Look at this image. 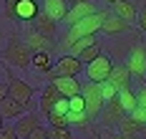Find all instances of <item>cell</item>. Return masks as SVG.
Listing matches in <instances>:
<instances>
[{
  "instance_id": "f546056e",
  "label": "cell",
  "mask_w": 146,
  "mask_h": 139,
  "mask_svg": "<svg viewBox=\"0 0 146 139\" xmlns=\"http://www.w3.org/2000/svg\"><path fill=\"white\" fill-rule=\"evenodd\" d=\"M68 104H71V111H86L83 96H73V99H68Z\"/></svg>"
},
{
  "instance_id": "7c38bea8",
  "label": "cell",
  "mask_w": 146,
  "mask_h": 139,
  "mask_svg": "<svg viewBox=\"0 0 146 139\" xmlns=\"http://www.w3.org/2000/svg\"><path fill=\"white\" fill-rule=\"evenodd\" d=\"M38 13H40V8H38V3H35V0H20V3L15 5L10 20H30V23H33Z\"/></svg>"
},
{
  "instance_id": "d6a6232c",
  "label": "cell",
  "mask_w": 146,
  "mask_h": 139,
  "mask_svg": "<svg viewBox=\"0 0 146 139\" xmlns=\"http://www.w3.org/2000/svg\"><path fill=\"white\" fill-rule=\"evenodd\" d=\"M136 23H139V28H141V33H146V5L139 10V18H136Z\"/></svg>"
},
{
  "instance_id": "7402d4cb",
  "label": "cell",
  "mask_w": 146,
  "mask_h": 139,
  "mask_svg": "<svg viewBox=\"0 0 146 139\" xmlns=\"http://www.w3.org/2000/svg\"><path fill=\"white\" fill-rule=\"evenodd\" d=\"M118 101H121V106L126 114H131L133 109H139V99H136V91L133 89H121L118 91Z\"/></svg>"
},
{
  "instance_id": "ba28073f",
  "label": "cell",
  "mask_w": 146,
  "mask_h": 139,
  "mask_svg": "<svg viewBox=\"0 0 146 139\" xmlns=\"http://www.w3.org/2000/svg\"><path fill=\"white\" fill-rule=\"evenodd\" d=\"M83 68H86V66L81 63V58H76V56H71V53H66L63 58L56 61V66L50 68V74H45V76H78Z\"/></svg>"
},
{
  "instance_id": "484cf974",
  "label": "cell",
  "mask_w": 146,
  "mask_h": 139,
  "mask_svg": "<svg viewBox=\"0 0 146 139\" xmlns=\"http://www.w3.org/2000/svg\"><path fill=\"white\" fill-rule=\"evenodd\" d=\"M45 119H48V126H56V129H68V119H66V114L50 111V114H45Z\"/></svg>"
},
{
  "instance_id": "8fae6325",
  "label": "cell",
  "mask_w": 146,
  "mask_h": 139,
  "mask_svg": "<svg viewBox=\"0 0 146 139\" xmlns=\"http://www.w3.org/2000/svg\"><path fill=\"white\" fill-rule=\"evenodd\" d=\"M60 99V91L53 86V84H45V89L40 91V101H38V109L43 111V114H50L53 109H56V104H58Z\"/></svg>"
},
{
  "instance_id": "30bf717a",
  "label": "cell",
  "mask_w": 146,
  "mask_h": 139,
  "mask_svg": "<svg viewBox=\"0 0 146 139\" xmlns=\"http://www.w3.org/2000/svg\"><path fill=\"white\" fill-rule=\"evenodd\" d=\"M93 13H98V10H96V5H93L91 0H81L78 5H73L71 10H68V15H66V25L71 28V25H76V23H81L83 18L93 15Z\"/></svg>"
},
{
  "instance_id": "ab89813d",
  "label": "cell",
  "mask_w": 146,
  "mask_h": 139,
  "mask_svg": "<svg viewBox=\"0 0 146 139\" xmlns=\"http://www.w3.org/2000/svg\"><path fill=\"white\" fill-rule=\"evenodd\" d=\"M106 3H108V5H116V3H118V0H106Z\"/></svg>"
},
{
  "instance_id": "60d3db41",
  "label": "cell",
  "mask_w": 146,
  "mask_h": 139,
  "mask_svg": "<svg viewBox=\"0 0 146 139\" xmlns=\"http://www.w3.org/2000/svg\"><path fill=\"white\" fill-rule=\"evenodd\" d=\"M3 126H5V119H3V116H0V129H3Z\"/></svg>"
},
{
  "instance_id": "5b68a950",
  "label": "cell",
  "mask_w": 146,
  "mask_h": 139,
  "mask_svg": "<svg viewBox=\"0 0 146 139\" xmlns=\"http://www.w3.org/2000/svg\"><path fill=\"white\" fill-rule=\"evenodd\" d=\"M111 71H113L111 56H108V53H101L96 61H91L86 66V78H88V81H93V84H103V81H108Z\"/></svg>"
},
{
  "instance_id": "ffe728a7",
  "label": "cell",
  "mask_w": 146,
  "mask_h": 139,
  "mask_svg": "<svg viewBox=\"0 0 146 139\" xmlns=\"http://www.w3.org/2000/svg\"><path fill=\"white\" fill-rule=\"evenodd\" d=\"M113 15L121 18V20H126V23H133L139 18V8L133 5L131 0H118L116 5H113Z\"/></svg>"
},
{
  "instance_id": "9c48e42d",
  "label": "cell",
  "mask_w": 146,
  "mask_h": 139,
  "mask_svg": "<svg viewBox=\"0 0 146 139\" xmlns=\"http://www.w3.org/2000/svg\"><path fill=\"white\" fill-rule=\"evenodd\" d=\"M101 124L106 126V129H113V126H118L121 124V119H126V111H123V106H121V101L116 99H111V101H106V106H103L101 111Z\"/></svg>"
},
{
  "instance_id": "8d00e7d4",
  "label": "cell",
  "mask_w": 146,
  "mask_h": 139,
  "mask_svg": "<svg viewBox=\"0 0 146 139\" xmlns=\"http://www.w3.org/2000/svg\"><path fill=\"white\" fill-rule=\"evenodd\" d=\"M106 139H136V137H131V134H121V132H116V134H108Z\"/></svg>"
},
{
  "instance_id": "d6986e66",
  "label": "cell",
  "mask_w": 146,
  "mask_h": 139,
  "mask_svg": "<svg viewBox=\"0 0 146 139\" xmlns=\"http://www.w3.org/2000/svg\"><path fill=\"white\" fill-rule=\"evenodd\" d=\"M131 28V23H126V20H121V18H116L113 13L103 20L101 25V33H106V35H121V33H126Z\"/></svg>"
},
{
  "instance_id": "3957f363",
  "label": "cell",
  "mask_w": 146,
  "mask_h": 139,
  "mask_svg": "<svg viewBox=\"0 0 146 139\" xmlns=\"http://www.w3.org/2000/svg\"><path fill=\"white\" fill-rule=\"evenodd\" d=\"M3 76H5V84H8V96H10V99H15L18 104L28 106L30 99L35 96V89H33L30 84H25L23 78H18L10 68H5V71H3Z\"/></svg>"
},
{
  "instance_id": "d4e9b609",
  "label": "cell",
  "mask_w": 146,
  "mask_h": 139,
  "mask_svg": "<svg viewBox=\"0 0 146 139\" xmlns=\"http://www.w3.org/2000/svg\"><path fill=\"white\" fill-rule=\"evenodd\" d=\"M66 119H68V126H88V124H91L86 111H68Z\"/></svg>"
},
{
  "instance_id": "6da1fadb",
  "label": "cell",
  "mask_w": 146,
  "mask_h": 139,
  "mask_svg": "<svg viewBox=\"0 0 146 139\" xmlns=\"http://www.w3.org/2000/svg\"><path fill=\"white\" fill-rule=\"evenodd\" d=\"M108 15H111V13H106V10H98V13H93V15L83 18L81 23L71 25V28H68V33L63 35V43H60V46L71 51V48L76 46V41H78V38H83V35H96V33L101 31L103 20H106Z\"/></svg>"
},
{
  "instance_id": "cb8c5ba5",
  "label": "cell",
  "mask_w": 146,
  "mask_h": 139,
  "mask_svg": "<svg viewBox=\"0 0 146 139\" xmlns=\"http://www.w3.org/2000/svg\"><path fill=\"white\" fill-rule=\"evenodd\" d=\"M101 53H103V51H101V43L96 41V43H91V46H88L86 51H83V53L78 56V58H81V63H83V66H88L91 61H96V58H98Z\"/></svg>"
},
{
  "instance_id": "8992f818",
  "label": "cell",
  "mask_w": 146,
  "mask_h": 139,
  "mask_svg": "<svg viewBox=\"0 0 146 139\" xmlns=\"http://www.w3.org/2000/svg\"><path fill=\"white\" fill-rule=\"evenodd\" d=\"M48 84H53L63 99L81 96V91H83V84L78 81V76H48Z\"/></svg>"
},
{
  "instance_id": "e0dca14e",
  "label": "cell",
  "mask_w": 146,
  "mask_h": 139,
  "mask_svg": "<svg viewBox=\"0 0 146 139\" xmlns=\"http://www.w3.org/2000/svg\"><path fill=\"white\" fill-rule=\"evenodd\" d=\"M56 28H58V23H56L50 15H45L43 10L35 15V20H33V31L43 33L45 38H53V35H56Z\"/></svg>"
},
{
  "instance_id": "f1b7e54d",
  "label": "cell",
  "mask_w": 146,
  "mask_h": 139,
  "mask_svg": "<svg viewBox=\"0 0 146 139\" xmlns=\"http://www.w3.org/2000/svg\"><path fill=\"white\" fill-rule=\"evenodd\" d=\"M0 139H20L18 132H15V124H5V126L0 129Z\"/></svg>"
},
{
  "instance_id": "74e56055",
  "label": "cell",
  "mask_w": 146,
  "mask_h": 139,
  "mask_svg": "<svg viewBox=\"0 0 146 139\" xmlns=\"http://www.w3.org/2000/svg\"><path fill=\"white\" fill-rule=\"evenodd\" d=\"M3 99H8V84H5V81L0 84V101H3Z\"/></svg>"
},
{
  "instance_id": "ac0fdd59",
  "label": "cell",
  "mask_w": 146,
  "mask_h": 139,
  "mask_svg": "<svg viewBox=\"0 0 146 139\" xmlns=\"http://www.w3.org/2000/svg\"><path fill=\"white\" fill-rule=\"evenodd\" d=\"M23 114H25V106H23V104H18L15 99L8 96V99H3V101H0V116H3V119H15V122H18Z\"/></svg>"
},
{
  "instance_id": "2e32d148",
  "label": "cell",
  "mask_w": 146,
  "mask_h": 139,
  "mask_svg": "<svg viewBox=\"0 0 146 139\" xmlns=\"http://www.w3.org/2000/svg\"><path fill=\"white\" fill-rule=\"evenodd\" d=\"M131 78L133 76H131V71L126 68V63H121V66H113V71H111L108 81L121 91V89H131Z\"/></svg>"
},
{
  "instance_id": "b9f144b4",
  "label": "cell",
  "mask_w": 146,
  "mask_h": 139,
  "mask_svg": "<svg viewBox=\"0 0 146 139\" xmlns=\"http://www.w3.org/2000/svg\"><path fill=\"white\" fill-rule=\"evenodd\" d=\"M93 139H101V137H93Z\"/></svg>"
},
{
  "instance_id": "836d02e7",
  "label": "cell",
  "mask_w": 146,
  "mask_h": 139,
  "mask_svg": "<svg viewBox=\"0 0 146 139\" xmlns=\"http://www.w3.org/2000/svg\"><path fill=\"white\" fill-rule=\"evenodd\" d=\"M28 139H48V132H45V126H38L33 134H30Z\"/></svg>"
},
{
  "instance_id": "5bb4252c",
  "label": "cell",
  "mask_w": 146,
  "mask_h": 139,
  "mask_svg": "<svg viewBox=\"0 0 146 139\" xmlns=\"http://www.w3.org/2000/svg\"><path fill=\"white\" fill-rule=\"evenodd\" d=\"M25 46H28L33 53H40V51H48V53H50V48L56 46V43H53V38H45L43 33L30 31L28 35H25Z\"/></svg>"
},
{
  "instance_id": "7a4b0ae2",
  "label": "cell",
  "mask_w": 146,
  "mask_h": 139,
  "mask_svg": "<svg viewBox=\"0 0 146 139\" xmlns=\"http://www.w3.org/2000/svg\"><path fill=\"white\" fill-rule=\"evenodd\" d=\"M5 63L18 66V68H28L33 63V51L25 46V41H20V35H10L5 46Z\"/></svg>"
},
{
  "instance_id": "d590c367",
  "label": "cell",
  "mask_w": 146,
  "mask_h": 139,
  "mask_svg": "<svg viewBox=\"0 0 146 139\" xmlns=\"http://www.w3.org/2000/svg\"><path fill=\"white\" fill-rule=\"evenodd\" d=\"M20 0H5V18H10L13 15V10H15V5H18Z\"/></svg>"
},
{
  "instance_id": "83f0119b",
  "label": "cell",
  "mask_w": 146,
  "mask_h": 139,
  "mask_svg": "<svg viewBox=\"0 0 146 139\" xmlns=\"http://www.w3.org/2000/svg\"><path fill=\"white\" fill-rule=\"evenodd\" d=\"M101 94H103L106 101H111V99H116V96H118V89L111 84V81H103V84H101Z\"/></svg>"
},
{
  "instance_id": "52a82bcc",
  "label": "cell",
  "mask_w": 146,
  "mask_h": 139,
  "mask_svg": "<svg viewBox=\"0 0 146 139\" xmlns=\"http://www.w3.org/2000/svg\"><path fill=\"white\" fill-rule=\"evenodd\" d=\"M126 68L131 71L133 78H144L146 81V46L136 43V46L131 48V53H129V58H126Z\"/></svg>"
},
{
  "instance_id": "44dd1931",
  "label": "cell",
  "mask_w": 146,
  "mask_h": 139,
  "mask_svg": "<svg viewBox=\"0 0 146 139\" xmlns=\"http://www.w3.org/2000/svg\"><path fill=\"white\" fill-rule=\"evenodd\" d=\"M118 132L121 134H131V137H139V134H144L146 126L141 122H136L131 114H126V119H121V124H118Z\"/></svg>"
},
{
  "instance_id": "277c9868",
  "label": "cell",
  "mask_w": 146,
  "mask_h": 139,
  "mask_svg": "<svg viewBox=\"0 0 146 139\" xmlns=\"http://www.w3.org/2000/svg\"><path fill=\"white\" fill-rule=\"evenodd\" d=\"M81 96H83V101H86L88 119H98L103 106H106V99H103V94H101V84L88 81L86 86H83V91H81Z\"/></svg>"
},
{
  "instance_id": "e575fe53",
  "label": "cell",
  "mask_w": 146,
  "mask_h": 139,
  "mask_svg": "<svg viewBox=\"0 0 146 139\" xmlns=\"http://www.w3.org/2000/svg\"><path fill=\"white\" fill-rule=\"evenodd\" d=\"M136 99H139V106H146V81H144V86L136 91Z\"/></svg>"
},
{
  "instance_id": "f35d334b",
  "label": "cell",
  "mask_w": 146,
  "mask_h": 139,
  "mask_svg": "<svg viewBox=\"0 0 146 139\" xmlns=\"http://www.w3.org/2000/svg\"><path fill=\"white\" fill-rule=\"evenodd\" d=\"M66 3H68V5H71V8H73V5H78L81 0H66Z\"/></svg>"
},
{
  "instance_id": "1f68e13d",
  "label": "cell",
  "mask_w": 146,
  "mask_h": 139,
  "mask_svg": "<svg viewBox=\"0 0 146 139\" xmlns=\"http://www.w3.org/2000/svg\"><path fill=\"white\" fill-rule=\"evenodd\" d=\"M53 111H58V114H68L71 111V104H68V99H60L58 104H56V109Z\"/></svg>"
},
{
  "instance_id": "603a6c76",
  "label": "cell",
  "mask_w": 146,
  "mask_h": 139,
  "mask_svg": "<svg viewBox=\"0 0 146 139\" xmlns=\"http://www.w3.org/2000/svg\"><path fill=\"white\" fill-rule=\"evenodd\" d=\"M30 66L38 68L40 74H50V68H53V58H50L48 51H40V53H33V63H30Z\"/></svg>"
},
{
  "instance_id": "9a60e30c",
  "label": "cell",
  "mask_w": 146,
  "mask_h": 139,
  "mask_svg": "<svg viewBox=\"0 0 146 139\" xmlns=\"http://www.w3.org/2000/svg\"><path fill=\"white\" fill-rule=\"evenodd\" d=\"M68 10H71V5H68L66 0H45V3H43V13H45V15H50L56 23H58V20L66 23Z\"/></svg>"
},
{
  "instance_id": "4316f807",
  "label": "cell",
  "mask_w": 146,
  "mask_h": 139,
  "mask_svg": "<svg viewBox=\"0 0 146 139\" xmlns=\"http://www.w3.org/2000/svg\"><path fill=\"white\" fill-rule=\"evenodd\" d=\"M48 139H76L71 134V129H56V126H48Z\"/></svg>"
},
{
  "instance_id": "4fadbf2b",
  "label": "cell",
  "mask_w": 146,
  "mask_h": 139,
  "mask_svg": "<svg viewBox=\"0 0 146 139\" xmlns=\"http://www.w3.org/2000/svg\"><path fill=\"white\" fill-rule=\"evenodd\" d=\"M38 126H40V116H38V114H23V116L15 122V132H18L20 139H28Z\"/></svg>"
},
{
  "instance_id": "4dcf8cb0",
  "label": "cell",
  "mask_w": 146,
  "mask_h": 139,
  "mask_svg": "<svg viewBox=\"0 0 146 139\" xmlns=\"http://www.w3.org/2000/svg\"><path fill=\"white\" fill-rule=\"evenodd\" d=\"M131 116L136 119V122H141V124L146 126V106H139V109H133V111H131Z\"/></svg>"
}]
</instances>
